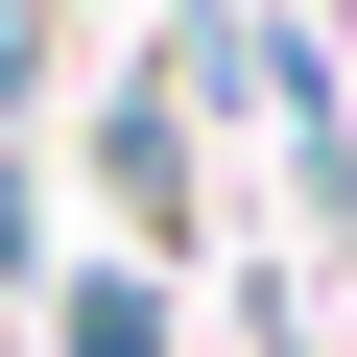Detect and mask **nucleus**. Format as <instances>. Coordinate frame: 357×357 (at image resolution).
Wrapping results in <instances>:
<instances>
[{
	"mask_svg": "<svg viewBox=\"0 0 357 357\" xmlns=\"http://www.w3.org/2000/svg\"><path fill=\"white\" fill-rule=\"evenodd\" d=\"M72 357H167V286H143V262H96V286H72Z\"/></svg>",
	"mask_w": 357,
	"mask_h": 357,
	"instance_id": "obj_1",
	"label": "nucleus"
}]
</instances>
